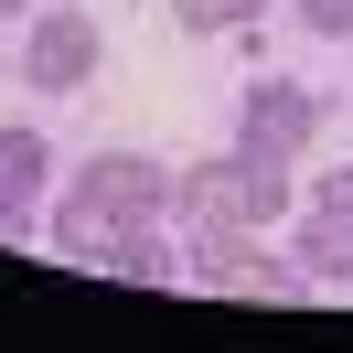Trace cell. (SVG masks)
Instances as JSON below:
<instances>
[{
	"label": "cell",
	"mask_w": 353,
	"mask_h": 353,
	"mask_svg": "<svg viewBox=\"0 0 353 353\" xmlns=\"http://www.w3.org/2000/svg\"><path fill=\"white\" fill-rule=\"evenodd\" d=\"M172 225H182V246L225 236V225H289V172L279 161H246V150L182 161L172 172Z\"/></svg>",
	"instance_id": "obj_1"
},
{
	"label": "cell",
	"mask_w": 353,
	"mask_h": 353,
	"mask_svg": "<svg viewBox=\"0 0 353 353\" xmlns=\"http://www.w3.org/2000/svg\"><path fill=\"white\" fill-rule=\"evenodd\" d=\"M97 65H108V32H97V11H75V0H43V11L22 22V86L75 97V86H97Z\"/></svg>",
	"instance_id": "obj_2"
},
{
	"label": "cell",
	"mask_w": 353,
	"mask_h": 353,
	"mask_svg": "<svg viewBox=\"0 0 353 353\" xmlns=\"http://www.w3.org/2000/svg\"><path fill=\"white\" fill-rule=\"evenodd\" d=\"M193 279L225 289V300H300V257L268 246V225H225V236H193Z\"/></svg>",
	"instance_id": "obj_3"
},
{
	"label": "cell",
	"mask_w": 353,
	"mask_h": 353,
	"mask_svg": "<svg viewBox=\"0 0 353 353\" xmlns=\"http://www.w3.org/2000/svg\"><path fill=\"white\" fill-rule=\"evenodd\" d=\"M310 139H321V97L289 86V75H257V86L236 97V150L246 161H279V172H300Z\"/></svg>",
	"instance_id": "obj_4"
},
{
	"label": "cell",
	"mask_w": 353,
	"mask_h": 353,
	"mask_svg": "<svg viewBox=\"0 0 353 353\" xmlns=\"http://www.w3.org/2000/svg\"><path fill=\"white\" fill-rule=\"evenodd\" d=\"M75 193H86L108 225H161V214H172V161H150V150H97L86 172H75Z\"/></svg>",
	"instance_id": "obj_5"
},
{
	"label": "cell",
	"mask_w": 353,
	"mask_h": 353,
	"mask_svg": "<svg viewBox=\"0 0 353 353\" xmlns=\"http://www.w3.org/2000/svg\"><path fill=\"white\" fill-rule=\"evenodd\" d=\"M43 182H54V139L43 129H0V236L43 225Z\"/></svg>",
	"instance_id": "obj_6"
},
{
	"label": "cell",
	"mask_w": 353,
	"mask_h": 353,
	"mask_svg": "<svg viewBox=\"0 0 353 353\" xmlns=\"http://www.w3.org/2000/svg\"><path fill=\"white\" fill-rule=\"evenodd\" d=\"M289 257H300L310 289H353V203L310 193V214H289Z\"/></svg>",
	"instance_id": "obj_7"
},
{
	"label": "cell",
	"mask_w": 353,
	"mask_h": 353,
	"mask_svg": "<svg viewBox=\"0 0 353 353\" xmlns=\"http://www.w3.org/2000/svg\"><path fill=\"white\" fill-rule=\"evenodd\" d=\"M182 268H193V246H172V214L118 225V246H108V279H129V289H182Z\"/></svg>",
	"instance_id": "obj_8"
},
{
	"label": "cell",
	"mask_w": 353,
	"mask_h": 353,
	"mask_svg": "<svg viewBox=\"0 0 353 353\" xmlns=\"http://www.w3.org/2000/svg\"><path fill=\"white\" fill-rule=\"evenodd\" d=\"M43 236L65 246V257H86V268H108V246H118V225L97 214L86 193H65V203H54V214H43Z\"/></svg>",
	"instance_id": "obj_9"
},
{
	"label": "cell",
	"mask_w": 353,
	"mask_h": 353,
	"mask_svg": "<svg viewBox=\"0 0 353 353\" xmlns=\"http://www.w3.org/2000/svg\"><path fill=\"white\" fill-rule=\"evenodd\" d=\"M172 22L182 32H246V22H268V0H172Z\"/></svg>",
	"instance_id": "obj_10"
},
{
	"label": "cell",
	"mask_w": 353,
	"mask_h": 353,
	"mask_svg": "<svg viewBox=\"0 0 353 353\" xmlns=\"http://www.w3.org/2000/svg\"><path fill=\"white\" fill-rule=\"evenodd\" d=\"M300 11V32H321V43H353V0H289Z\"/></svg>",
	"instance_id": "obj_11"
},
{
	"label": "cell",
	"mask_w": 353,
	"mask_h": 353,
	"mask_svg": "<svg viewBox=\"0 0 353 353\" xmlns=\"http://www.w3.org/2000/svg\"><path fill=\"white\" fill-rule=\"evenodd\" d=\"M321 203H353V161H332V172H321Z\"/></svg>",
	"instance_id": "obj_12"
},
{
	"label": "cell",
	"mask_w": 353,
	"mask_h": 353,
	"mask_svg": "<svg viewBox=\"0 0 353 353\" xmlns=\"http://www.w3.org/2000/svg\"><path fill=\"white\" fill-rule=\"evenodd\" d=\"M11 11H43V0H0V22H11Z\"/></svg>",
	"instance_id": "obj_13"
}]
</instances>
